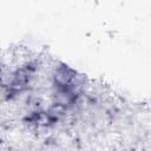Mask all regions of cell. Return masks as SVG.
Returning <instances> with one entry per match:
<instances>
[{
	"label": "cell",
	"mask_w": 151,
	"mask_h": 151,
	"mask_svg": "<svg viewBox=\"0 0 151 151\" xmlns=\"http://www.w3.org/2000/svg\"><path fill=\"white\" fill-rule=\"evenodd\" d=\"M37 70H38V64L35 61H29L17 68L13 73H11L9 80L5 83V88L7 91L6 93L9 99L24 92L29 86V84L32 83L35 76Z\"/></svg>",
	"instance_id": "obj_1"
},
{
	"label": "cell",
	"mask_w": 151,
	"mask_h": 151,
	"mask_svg": "<svg viewBox=\"0 0 151 151\" xmlns=\"http://www.w3.org/2000/svg\"><path fill=\"white\" fill-rule=\"evenodd\" d=\"M53 86L58 90H72L77 91L81 86V77L72 67L60 64L53 72Z\"/></svg>",
	"instance_id": "obj_2"
}]
</instances>
